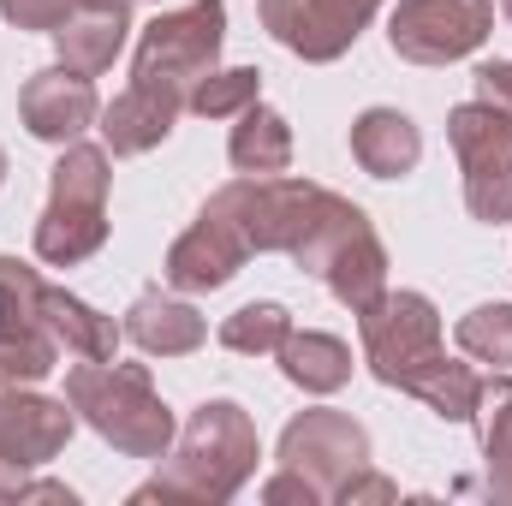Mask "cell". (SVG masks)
<instances>
[{"mask_svg": "<svg viewBox=\"0 0 512 506\" xmlns=\"http://www.w3.org/2000/svg\"><path fill=\"white\" fill-rule=\"evenodd\" d=\"M66 399L114 441V447H126L137 459H161L167 453V441H173V417H167V405L155 399V387L149 376L137 370V364H114V358H90V364H78L72 376H66Z\"/></svg>", "mask_w": 512, "mask_h": 506, "instance_id": "obj_1", "label": "cell"}, {"mask_svg": "<svg viewBox=\"0 0 512 506\" xmlns=\"http://www.w3.org/2000/svg\"><path fill=\"white\" fill-rule=\"evenodd\" d=\"M102 239H108V155L72 143L54 167V191L36 221V256L72 268L102 251Z\"/></svg>", "mask_w": 512, "mask_h": 506, "instance_id": "obj_2", "label": "cell"}, {"mask_svg": "<svg viewBox=\"0 0 512 506\" xmlns=\"http://www.w3.org/2000/svg\"><path fill=\"white\" fill-rule=\"evenodd\" d=\"M298 262L310 268V274H322L328 280V292L340 298V304H352V310H364V304H376L382 298V280H387V256H382V239L370 233V221H364V209H352L346 197H322V209H316V221H310V233H304V245H298Z\"/></svg>", "mask_w": 512, "mask_h": 506, "instance_id": "obj_3", "label": "cell"}, {"mask_svg": "<svg viewBox=\"0 0 512 506\" xmlns=\"http://www.w3.org/2000/svg\"><path fill=\"white\" fill-rule=\"evenodd\" d=\"M221 30H227V6H221V0H197V6H185V12L155 18V24L143 30V42H137L131 84L161 90V96H173V102H191L197 78L215 72Z\"/></svg>", "mask_w": 512, "mask_h": 506, "instance_id": "obj_4", "label": "cell"}, {"mask_svg": "<svg viewBox=\"0 0 512 506\" xmlns=\"http://www.w3.org/2000/svg\"><path fill=\"white\" fill-rule=\"evenodd\" d=\"M256 465V429L251 417L233 405V399H215L191 417L185 429V447H179V465H173V483H155V489H191V495H209V501H227L245 471ZM143 489V495H155Z\"/></svg>", "mask_w": 512, "mask_h": 506, "instance_id": "obj_5", "label": "cell"}, {"mask_svg": "<svg viewBox=\"0 0 512 506\" xmlns=\"http://www.w3.org/2000/svg\"><path fill=\"white\" fill-rule=\"evenodd\" d=\"M447 137L465 167V203L477 221H512V114L495 102H465L453 108Z\"/></svg>", "mask_w": 512, "mask_h": 506, "instance_id": "obj_6", "label": "cell"}, {"mask_svg": "<svg viewBox=\"0 0 512 506\" xmlns=\"http://www.w3.org/2000/svg\"><path fill=\"white\" fill-rule=\"evenodd\" d=\"M0 316H24V322L48 328L54 340H66L78 358H96V364L114 358V346H120V334H114L108 316H96L90 304H78L72 292L48 286L36 268H24L12 256H0Z\"/></svg>", "mask_w": 512, "mask_h": 506, "instance_id": "obj_7", "label": "cell"}, {"mask_svg": "<svg viewBox=\"0 0 512 506\" xmlns=\"http://www.w3.org/2000/svg\"><path fill=\"white\" fill-rule=\"evenodd\" d=\"M358 328H364V352H370V370L387 387H405L429 358H441V316L429 298L417 292H387L376 304L358 310Z\"/></svg>", "mask_w": 512, "mask_h": 506, "instance_id": "obj_8", "label": "cell"}, {"mask_svg": "<svg viewBox=\"0 0 512 506\" xmlns=\"http://www.w3.org/2000/svg\"><path fill=\"white\" fill-rule=\"evenodd\" d=\"M495 24L489 0H399L387 18V42L393 54L417 60V66H447L459 54H471Z\"/></svg>", "mask_w": 512, "mask_h": 506, "instance_id": "obj_9", "label": "cell"}, {"mask_svg": "<svg viewBox=\"0 0 512 506\" xmlns=\"http://www.w3.org/2000/svg\"><path fill=\"white\" fill-rule=\"evenodd\" d=\"M280 459H286L292 471H310L304 483H310L316 495H340V489L352 483V471L370 459V441H364V429H358L352 417H340V411H304V417L286 429Z\"/></svg>", "mask_w": 512, "mask_h": 506, "instance_id": "obj_10", "label": "cell"}, {"mask_svg": "<svg viewBox=\"0 0 512 506\" xmlns=\"http://www.w3.org/2000/svg\"><path fill=\"white\" fill-rule=\"evenodd\" d=\"M382 0H262V24L304 60H340Z\"/></svg>", "mask_w": 512, "mask_h": 506, "instance_id": "obj_11", "label": "cell"}, {"mask_svg": "<svg viewBox=\"0 0 512 506\" xmlns=\"http://www.w3.org/2000/svg\"><path fill=\"white\" fill-rule=\"evenodd\" d=\"M251 256V245L239 239V227L221 215V209H203L197 227L167 251V280L179 292H215L239 274V262Z\"/></svg>", "mask_w": 512, "mask_h": 506, "instance_id": "obj_12", "label": "cell"}, {"mask_svg": "<svg viewBox=\"0 0 512 506\" xmlns=\"http://www.w3.org/2000/svg\"><path fill=\"white\" fill-rule=\"evenodd\" d=\"M18 114L24 126L36 131L42 143H72L78 131L96 120V84L72 66H54V72H36L18 96Z\"/></svg>", "mask_w": 512, "mask_h": 506, "instance_id": "obj_13", "label": "cell"}, {"mask_svg": "<svg viewBox=\"0 0 512 506\" xmlns=\"http://www.w3.org/2000/svg\"><path fill=\"white\" fill-rule=\"evenodd\" d=\"M72 411L54 399H24L18 387H0V465H42L66 447Z\"/></svg>", "mask_w": 512, "mask_h": 506, "instance_id": "obj_14", "label": "cell"}, {"mask_svg": "<svg viewBox=\"0 0 512 506\" xmlns=\"http://www.w3.org/2000/svg\"><path fill=\"white\" fill-rule=\"evenodd\" d=\"M126 30H131V0H78L66 12V24L54 30L60 36V60L84 78L108 72L114 54L126 48Z\"/></svg>", "mask_w": 512, "mask_h": 506, "instance_id": "obj_15", "label": "cell"}, {"mask_svg": "<svg viewBox=\"0 0 512 506\" xmlns=\"http://www.w3.org/2000/svg\"><path fill=\"white\" fill-rule=\"evenodd\" d=\"M179 108H185V102H173V96H161V90L131 84L126 96L102 114V137L114 143V155H143V149H155V143L173 131Z\"/></svg>", "mask_w": 512, "mask_h": 506, "instance_id": "obj_16", "label": "cell"}, {"mask_svg": "<svg viewBox=\"0 0 512 506\" xmlns=\"http://www.w3.org/2000/svg\"><path fill=\"white\" fill-rule=\"evenodd\" d=\"M352 155H358L364 173H376V179H399V173L417 167L423 137H417V126H411L405 114H393V108H370V114L352 126Z\"/></svg>", "mask_w": 512, "mask_h": 506, "instance_id": "obj_17", "label": "cell"}, {"mask_svg": "<svg viewBox=\"0 0 512 506\" xmlns=\"http://www.w3.org/2000/svg\"><path fill=\"white\" fill-rule=\"evenodd\" d=\"M126 334L143 346V352L179 358V352H197L209 328H203V316H197L191 304H173V298H161V292H143V298L131 304V316H126Z\"/></svg>", "mask_w": 512, "mask_h": 506, "instance_id": "obj_18", "label": "cell"}, {"mask_svg": "<svg viewBox=\"0 0 512 506\" xmlns=\"http://www.w3.org/2000/svg\"><path fill=\"white\" fill-rule=\"evenodd\" d=\"M233 167L239 173H286V161H292V131H286V120L274 114V108H262V102H251L245 108V120L233 126Z\"/></svg>", "mask_w": 512, "mask_h": 506, "instance_id": "obj_19", "label": "cell"}, {"mask_svg": "<svg viewBox=\"0 0 512 506\" xmlns=\"http://www.w3.org/2000/svg\"><path fill=\"white\" fill-rule=\"evenodd\" d=\"M280 364L286 376L310 393H334L340 381L352 376V352L334 340V334H286L280 340Z\"/></svg>", "mask_w": 512, "mask_h": 506, "instance_id": "obj_20", "label": "cell"}, {"mask_svg": "<svg viewBox=\"0 0 512 506\" xmlns=\"http://www.w3.org/2000/svg\"><path fill=\"white\" fill-rule=\"evenodd\" d=\"M48 370H54V334L24 316H0V387L42 381Z\"/></svg>", "mask_w": 512, "mask_h": 506, "instance_id": "obj_21", "label": "cell"}, {"mask_svg": "<svg viewBox=\"0 0 512 506\" xmlns=\"http://www.w3.org/2000/svg\"><path fill=\"white\" fill-rule=\"evenodd\" d=\"M405 393H417V399H429L441 417H477V399H483V381L471 376L465 364H447V358H429L417 376L405 381Z\"/></svg>", "mask_w": 512, "mask_h": 506, "instance_id": "obj_22", "label": "cell"}, {"mask_svg": "<svg viewBox=\"0 0 512 506\" xmlns=\"http://www.w3.org/2000/svg\"><path fill=\"white\" fill-rule=\"evenodd\" d=\"M292 334V316L280 304H245L221 322V346L227 352H280V340Z\"/></svg>", "mask_w": 512, "mask_h": 506, "instance_id": "obj_23", "label": "cell"}, {"mask_svg": "<svg viewBox=\"0 0 512 506\" xmlns=\"http://www.w3.org/2000/svg\"><path fill=\"white\" fill-rule=\"evenodd\" d=\"M256 78L251 66H233V72H209V78H197V90H191V102L185 108H197L203 120H227V114H245L256 102Z\"/></svg>", "mask_w": 512, "mask_h": 506, "instance_id": "obj_24", "label": "cell"}, {"mask_svg": "<svg viewBox=\"0 0 512 506\" xmlns=\"http://www.w3.org/2000/svg\"><path fill=\"white\" fill-rule=\"evenodd\" d=\"M459 346L483 364H512V304H483L459 322Z\"/></svg>", "mask_w": 512, "mask_h": 506, "instance_id": "obj_25", "label": "cell"}, {"mask_svg": "<svg viewBox=\"0 0 512 506\" xmlns=\"http://www.w3.org/2000/svg\"><path fill=\"white\" fill-rule=\"evenodd\" d=\"M483 417V447H489V465H512V381H483V399H477Z\"/></svg>", "mask_w": 512, "mask_h": 506, "instance_id": "obj_26", "label": "cell"}, {"mask_svg": "<svg viewBox=\"0 0 512 506\" xmlns=\"http://www.w3.org/2000/svg\"><path fill=\"white\" fill-rule=\"evenodd\" d=\"M72 6H78V0H0V12H6L18 30H60Z\"/></svg>", "mask_w": 512, "mask_h": 506, "instance_id": "obj_27", "label": "cell"}, {"mask_svg": "<svg viewBox=\"0 0 512 506\" xmlns=\"http://www.w3.org/2000/svg\"><path fill=\"white\" fill-rule=\"evenodd\" d=\"M477 96L495 102L501 114H512V60H489V66H477Z\"/></svg>", "mask_w": 512, "mask_h": 506, "instance_id": "obj_28", "label": "cell"}, {"mask_svg": "<svg viewBox=\"0 0 512 506\" xmlns=\"http://www.w3.org/2000/svg\"><path fill=\"white\" fill-rule=\"evenodd\" d=\"M0 495H18V489H6V483H0Z\"/></svg>", "mask_w": 512, "mask_h": 506, "instance_id": "obj_29", "label": "cell"}, {"mask_svg": "<svg viewBox=\"0 0 512 506\" xmlns=\"http://www.w3.org/2000/svg\"><path fill=\"white\" fill-rule=\"evenodd\" d=\"M0 173H6V155H0Z\"/></svg>", "mask_w": 512, "mask_h": 506, "instance_id": "obj_30", "label": "cell"}, {"mask_svg": "<svg viewBox=\"0 0 512 506\" xmlns=\"http://www.w3.org/2000/svg\"><path fill=\"white\" fill-rule=\"evenodd\" d=\"M507 18H512V0H507Z\"/></svg>", "mask_w": 512, "mask_h": 506, "instance_id": "obj_31", "label": "cell"}]
</instances>
